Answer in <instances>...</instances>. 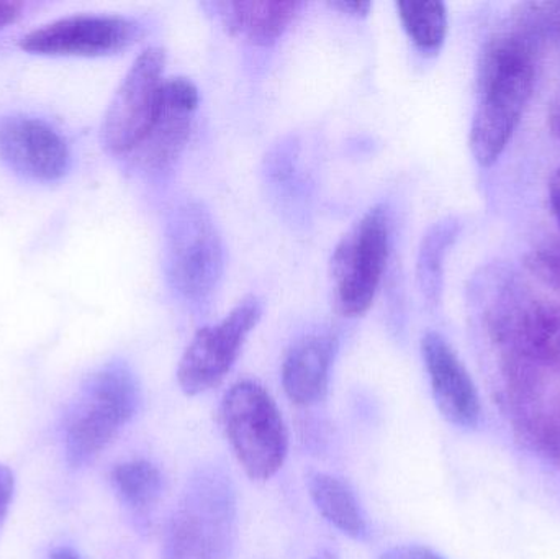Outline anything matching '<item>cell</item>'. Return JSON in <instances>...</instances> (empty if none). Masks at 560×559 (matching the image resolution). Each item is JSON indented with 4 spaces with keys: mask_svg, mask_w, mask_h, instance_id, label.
<instances>
[{
    "mask_svg": "<svg viewBox=\"0 0 560 559\" xmlns=\"http://www.w3.org/2000/svg\"><path fill=\"white\" fill-rule=\"evenodd\" d=\"M141 36V26L120 15L66 16L23 36L20 48L42 56L114 55L133 45Z\"/></svg>",
    "mask_w": 560,
    "mask_h": 559,
    "instance_id": "obj_10",
    "label": "cell"
},
{
    "mask_svg": "<svg viewBox=\"0 0 560 559\" xmlns=\"http://www.w3.org/2000/svg\"><path fill=\"white\" fill-rule=\"evenodd\" d=\"M166 53L150 46L135 59L115 92L102 124V143L115 156H130L147 137L163 85Z\"/></svg>",
    "mask_w": 560,
    "mask_h": 559,
    "instance_id": "obj_8",
    "label": "cell"
},
{
    "mask_svg": "<svg viewBox=\"0 0 560 559\" xmlns=\"http://www.w3.org/2000/svg\"><path fill=\"white\" fill-rule=\"evenodd\" d=\"M390 253V213L387 207L369 209L345 233L331 256L332 304L345 317L371 308Z\"/></svg>",
    "mask_w": 560,
    "mask_h": 559,
    "instance_id": "obj_5",
    "label": "cell"
},
{
    "mask_svg": "<svg viewBox=\"0 0 560 559\" xmlns=\"http://www.w3.org/2000/svg\"><path fill=\"white\" fill-rule=\"evenodd\" d=\"M487 330L503 357L560 363V307L518 288H506L486 315Z\"/></svg>",
    "mask_w": 560,
    "mask_h": 559,
    "instance_id": "obj_7",
    "label": "cell"
},
{
    "mask_svg": "<svg viewBox=\"0 0 560 559\" xmlns=\"http://www.w3.org/2000/svg\"><path fill=\"white\" fill-rule=\"evenodd\" d=\"M312 559H336L335 555L331 554V551H318V554L315 555Z\"/></svg>",
    "mask_w": 560,
    "mask_h": 559,
    "instance_id": "obj_28",
    "label": "cell"
},
{
    "mask_svg": "<svg viewBox=\"0 0 560 559\" xmlns=\"http://www.w3.org/2000/svg\"><path fill=\"white\" fill-rule=\"evenodd\" d=\"M238 531L232 479L219 468H202L187 481L167 524L164 559H229Z\"/></svg>",
    "mask_w": 560,
    "mask_h": 559,
    "instance_id": "obj_2",
    "label": "cell"
},
{
    "mask_svg": "<svg viewBox=\"0 0 560 559\" xmlns=\"http://www.w3.org/2000/svg\"><path fill=\"white\" fill-rule=\"evenodd\" d=\"M199 102V89L190 79H164L153 124L130 154L135 163L144 170L161 171L177 161L189 141Z\"/></svg>",
    "mask_w": 560,
    "mask_h": 559,
    "instance_id": "obj_11",
    "label": "cell"
},
{
    "mask_svg": "<svg viewBox=\"0 0 560 559\" xmlns=\"http://www.w3.org/2000/svg\"><path fill=\"white\" fill-rule=\"evenodd\" d=\"M23 3L0 2V30L13 25L22 16Z\"/></svg>",
    "mask_w": 560,
    "mask_h": 559,
    "instance_id": "obj_23",
    "label": "cell"
},
{
    "mask_svg": "<svg viewBox=\"0 0 560 559\" xmlns=\"http://www.w3.org/2000/svg\"><path fill=\"white\" fill-rule=\"evenodd\" d=\"M329 5L332 9L341 10V12L351 13V15L355 16H365L371 10L372 3L364 2V0H352V2H346V0H341V2H331Z\"/></svg>",
    "mask_w": 560,
    "mask_h": 559,
    "instance_id": "obj_24",
    "label": "cell"
},
{
    "mask_svg": "<svg viewBox=\"0 0 560 559\" xmlns=\"http://www.w3.org/2000/svg\"><path fill=\"white\" fill-rule=\"evenodd\" d=\"M233 35L256 45L276 42L295 19L296 2H212L209 3Z\"/></svg>",
    "mask_w": 560,
    "mask_h": 559,
    "instance_id": "obj_15",
    "label": "cell"
},
{
    "mask_svg": "<svg viewBox=\"0 0 560 559\" xmlns=\"http://www.w3.org/2000/svg\"><path fill=\"white\" fill-rule=\"evenodd\" d=\"M336 347L331 334H315L290 348L283 361L282 386L293 404L312 406L325 397Z\"/></svg>",
    "mask_w": 560,
    "mask_h": 559,
    "instance_id": "obj_14",
    "label": "cell"
},
{
    "mask_svg": "<svg viewBox=\"0 0 560 559\" xmlns=\"http://www.w3.org/2000/svg\"><path fill=\"white\" fill-rule=\"evenodd\" d=\"M526 268L549 288L560 291V240L542 243L526 255Z\"/></svg>",
    "mask_w": 560,
    "mask_h": 559,
    "instance_id": "obj_20",
    "label": "cell"
},
{
    "mask_svg": "<svg viewBox=\"0 0 560 559\" xmlns=\"http://www.w3.org/2000/svg\"><path fill=\"white\" fill-rule=\"evenodd\" d=\"M398 16L418 48L436 53L447 35V9L443 2H397Z\"/></svg>",
    "mask_w": 560,
    "mask_h": 559,
    "instance_id": "obj_18",
    "label": "cell"
},
{
    "mask_svg": "<svg viewBox=\"0 0 560 559\" xmlns=\"http://www.w3.org/2000/svg\"><path fill=\"white\" fill-rule=\"evenodd\" d=\"M49 559H81L75 551H72L71 548H56L51 555H49Z\"/></svg>",
    "mask_w": 560,
    "mask_h": 559,
    "instance_id": "obj_27",
    "label": "cell"
},
{
    "mask_svg": "<svg viewBox=\"0 0 560 559\" xmlns=\"http://www.w3.org/2000/svg\"><path fill=\"white\" fill-rule=\"evenodd\" d=\"M13 489H15V479H13L12 471L7 466L0 465V531H2L7 514H9Z\"/></svg>",
    "mask_w": 560,
    "mask_h": 559,
    "instance_id": "obj_21",
    "label": "cell"
},
{
    "mask_svg": "<svg viewBox=\"0 0 560 559\" xmlns=\"http://www.w3.org/2000/svg\"><path fill=\"white\" fill-rule=\"evenodd\" d=\"M112 482L124 504L133 511L153 508L163 492V476L147 459H131L115 466Z\"/></svg>",
    "mask_w": 560,
    "mask_h": 559,
    "instance_id": "obj_17",
    "label": "cell"
},
{
    "mask_svg": "<svg viewBox=\"0 0 560 559\" xmlns=\"http://www.w3.org/2000/svg\"><path fill=\"white\" fill-rule=\"evenodd\" d=\"M549 194H551L552 210H555L556 219H558L560 223V167L556 171L555 176H552Z\"/></svg>",
    "mask_w": 560,
    "mask_h": 559,
    "instance_id": "obj_25",
    "label": "cell"
},
{
    "mask_svg": "<svg viewBox=\"0 0 560 559\" xmlns=\"http://www.w3.org/2000/svg\"><path fill=\"white\" fill-rule=\"evenodd\" d=\"M431 391L444 419L463 429L479 426L482 416L479 393L469 371L443 335L428 331L421 340Z\"/></svg>",
    "mask_w": 560,
    "mask_h": 559,
    "instance_id": "obj_13",
    "label": "cell"
},
{
    "mask_svg": "<svg viewBox=\"0 0 560 559\" xmlns=\"http://www.w3.org/2000/svg\"><path fill=\"white\" fill-rule=\"evenodd\" d=\"M308 489L316 509L329 524L349 537H364L368 531L365 519L348 482L336 476L318 473L310 478Z\"/></svg>",
    "mask_w": 560,
    "mask_h": 559,
    "instance_id": "obj_16",
    "label": "cell"
},
{
    "mask_svg": "<svg viewBox=\"0 0 560 559\" xmlns=\"http://www.w3.org/2000/svg\"><path fill=\"white\" fill-rule=\"evenodd\" d=\"M512 32L518 33L529 45L560 43V2H525L513 13Z\"/></svg>",
    "mask_w": 560,
    "mask_h": 559,
    "instance_id": "obj_19",
    "label": "cell"
},
{
    "mask_svg": "<svg viewBox=\"0 0 560 559\" xmlns=\"http://www.w3.org/2000/svg\"><path fill=\"white\" fill-rule=\"evenodd\" d=\"M140 387L125 364L112 363L89 377L69 410L66 456L72 466L92 462L133 419Z\"/></svg>",
    "mask_w": 560,
    "mask_h": 559,
    "instance_id": "obj_3",
    "label": "cell"
},
{
    "mask_svg": "<svg viewBox=\"0 0 560 559\" xmlns=\"http://www.w3.org/2000/svg\"><path fill=\"white\" fill-rule=\"evenodd\" d=\"M262 302L256 295L243 299L222 322L200 328L177 366V383L187 396L219 386L238 360L253 328L261 321Z\"/></svg>",
    "mask_w": 560,
    "mask_h": 559,
    "instance_id": "obj_9",
    "label": "cell"
},
{
    "mask_svg": "<svg viewBox=\"0 0 560 559\" xmlns=\"http://www.w3.org/2000/svg\"><path fill=\"white\" fill-rule=\"evenodd\" d=\"M0 156L22 176L51 183L71 166L68 143L42 118L13 115L0 121Z\"/></svg>",
    "mask_w": 560,
    "mask_h": 559,
    "instance_id": "obj_12",
    "label": "cell"
},
{
    "mask_svg": "<svg viewBox=\"0 0 560 559\" xmlns=\"http://www.w3.org/2000/svg\"><path fill=\"white\" fill-rule=\"evenodd\" d=\"M222 422L249 478L268 481L282 468L289 452V433L278 404L261 384H235L223 399Z\"/></svg>",
    "mask_w": 560,
    "mask_h": 559,
    "instance_id": "obj_4",
    "label": "cell"
},
{
    "mask_svg": "<svg viewBox=\"0 0 560 559\" xmlns=\"http://www.w3.org/2000/svg\"><path fill=\"white\" fill-rule=\"evenodd\" d=\"M518 33L497 35L483 46L477 68V107L469 147L490 167L509 147L536 84V53Z\"/></svg>",
    "mask_w": 560,
    "mask_h": 559,
    "instance_id": "obj_1",
    "label": "cell"
},
{
    "mask_svg": "<svg viewBox=\"0 0 560 559\" xmlns=\"http://www.w3.org/2000/svg\"><path fill=\"white\" fill-rule=\"evenodd\" d=\"M167 275L187 301L213 294L225 268V248L212 213L199 202L177 207L167 225Z\"/></svg>",
    "mask_w": 560,
    "mask_h": 559,
    "instance_id": "obj_6",
    "label": "cell"
},
{
    "mask_svg": "<svg viewBox=\"0 0 560 559\" xmlns=\"http://www.w3.org/2000/svg\"><path fill=\"white\" fill-rule=\"evenodd\" d=\"M549 125H551L552 133L560 138V95L549 110Z\"/></svg>",
    "mask_w": 560,
    "mask_h": 559,
    "instance_id": "obj_26",
    "label": "cell"
},
{
    "mask_svg": "<svg viewBox=\"0 0 560 559\" xmlns=\"http://www.w3.org/2000/svg\"><path fill=\"white\" fill-rule=\"evenodd\" d=\"M381 559H444L424 547H397L382 555Z\"/></svg>",
    "mask_w": 560,
    "mask_h": 559,
    "instance_id": "obj_22",
    "label": "cell"
}]
</instances>
